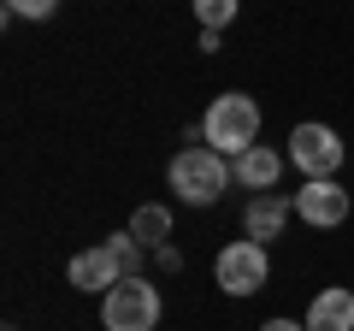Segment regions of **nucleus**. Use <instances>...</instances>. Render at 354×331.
<instances>
[{
    "mask_svg": "<svg viewBox=\"0 0 354 331\" xmlns=\"http://www.w3.org/2000/svg\"><path fill=\"white\" fill-rule=\"evenodd\" d=\"M165 178H171V190H177L183 207H213V202H225V190L236 184V166L218 148H207V142H189V148L171 154Z\"/></svg>",
    "mask_w": 354,
    "mask_h": 331,
    "instance_id": "nucleus-1",
    "label": "nucleus"
},
{
    "mask_svg": "<svg viewBox=\"0 0 354 331\" xmlns=\"http://www.w3.org/2000/svg\"><path fill=\"white\" fill-rule=\"evenodd\" d=\"M201 142L207 148H218L225 160H236V154H248L254 142H260V107H254V95H218L213 107H207L201 118Z\"/></svg>",
    "mask_w": 354,
    "mask_h": 331,
    "instance_id": "nucleus-2",
    "label": "nucleus"
},
{
    "mask_svg": "<svg viewBox=\"0 0 354 331\" xmlns=\"http://www.w3.org/2000/svg\"><path fill=\"white\" fill-rule=\"evenodd\" d=\"M101 325L106 331H153L160 325V290L148 278H124L101 296Z\"/></svg>",
    "mask_w": 354,
    "mask_h": 331,
    "instance_id": "nucleus-3",
    "label": "nucleus"
},
{
    "mask_svg": "<svg viewBox=\"0 0 354 331\" xmlns=\"http://www.w3.org/2000/svg\"><path fill=\"white\" fill-rule=\"evenodd\" d=\"M266 272H272V260H266V242H254V237L225 242L218 260H213V278H218L225 296H254L266 284Z\"/></svg>",
    "mask_w": 354,
    "mask_h": 331,
    "instance_id": "nucleus-4",
    "label": "nucleus"
},
{
    "mask_svg": "<svg viewBox=\"0 0 354 331\" xmlns=\"http://www.w3.org/2000/svg\"><path fill=\"white\" fill-rule=\"evenodd\" d=\"M290 160L301 166L307 178H337L342 136H337L330 125H295V130H290Z\"/></svg>",
    "mask_w": 354,
    "mask_h": 331,
    "instance_id": "nucleus-5",
    "label": "nucleus"
},
{
    "mask_svg": "<svg viewBox=\"0 0 354 331\" xmlns=\"http://www.w3.org/2000/svg\"><path fill=\"white\" fill-rule=\"evenodd\" d=\"M295 213L307 219V225L330 231L348 219V190H342L337 178H307V190H295Z\"/></svg>",
    "mask_w": 354,
    "mask_h": 331,
    "instance_id": "nucleus-6",
    "label": "nucleus"
},
{
    "mask_svg": "<svg viewBox=\"0 0 354 331\" xmlns=\"http://www.w3.org/2000/svg\"><path fill=\"white\" fill-rule=\"evenodd\" d=\"M65 278H71L83 296H106L113 284H124V267H118V255H113V249L101 242V249H83V255H71Z\"/></svg>",
    "mask_w": 354,
    "mask_h": 331,
    "instance_id": "nucleus-7",
    "label": "nucleus"
},
{
    "mask_svg": "<svg viewBox=\"0 0 354 331\" xmlns=\"http://www.w3.org/2000/svg\"><path fill=\"white\" fill-rule=\"evenodd\" d=\"M230 166H236V184H242V190L272 195V190H278V172H283V154L272 148V142H254V148H248V154H236Z\"/></svg>",
    "mask_w": 354,
    "mask_h": 331,
    "instance_id": "nucleus-8",
    "label": "nucleus"
},
{
    "mask_svg": "<svg viewBox=\"0 0 354 331\" xmlns=\"http://www.w3.org/2000/svg\"><path fill=\"white\" fill-rule=\"evenodd\" d=\"M307 331H354V290H319L307 302Z\"/></svg>",
    "mask_w": 354,
    "mask_h": 331,
    "instance_id": "nucleus-9",
    "label": "nucleus"
},
{
    "mask_svg": "<svg viewBox=\"0 0 354 331\" xmlns=\"http://www.w3.org/2000/svg\"><path fill=\"white\" fill-rule=\"evenodd\" d=\"M295 213V202H283V195H254L248 213H242V231H248L254 242H272L283 231V219Z\"/></svg>",
    "mask_w": 354,
    "mask_h": 331,
    "instance_id": "nucleus-10",
    "label": "nucleus"
},
{
    "mask_svg": "<svg viewBox=\"0 0 354 331\" xmlns=\"http://www.w3.org/2000/svg\"><path fill=\"white\" fill-rule=\"evenodd\" d=\"M130 237H136L142 249H160V242L171 237V213H165L160 202H148V207H136V213H130Z\"/></svg>",
    "mask_w": 354,
    "mask_h": 331,
    "instance_id": "nucleus-11",
    "label": "nucleus"
},
{
    "mask_svg": "<svg viewBox=\"0 0 354 331\" xmlns=\"http://www.w3.org/2000/svg\"><path fill=\"white\" fill-rule=\"evenodd\" d=\"M106 249L118 255V267H124V278H142V242L130 237V231H113V237H106Z\"/></svg>",
    "mask_w": 354,
    "mask_h": 331,
    "instance_id": "nucleus-12",
    "label": "nucleus"
},
{
    "mask_svg": "<svg viewBox=\"0 0 354 331\" xmlns=\"http://www.w3.org/2000/svg\"><path fill=\"white\" fill-rule=\"evenodd\" d=\"M242 0H195V18H201V30H225L230 18H236Z\"/></svg>",
    "mask_w": 354,
    "mask_h": 331,
    "instance_id": "nucleus-13",
    "label": "nucleus"
},
{
    "mask_svg": "<svg viewBox=\"0 0 354 331\" xmlns=\"http://www.w3.org/2000/svg\"><path fill=\"white\" fill-rule=\"evenodd\" d=\"M59 0H6V18H53Z\"/></svg>",
    "mask_w": 354,
    "mask_h": 331,
    "instance_id": "nucleus-14",
    "label": "nucleus"
},
{
    "mask_svg": "<svg viewBox=\"0 0 354 331\" xmlns=\"http://www.w3.org/2000/svg\"><path fill=\"white\" fill-rule=\"evenodd\" d=\"M153 260H160V267H183V255H177L171 242H160V249H153Z\"/></svg>",
    "mask_w": 354,
    "mask_h": 331,
    "instance_id": "nucleus-15",
    "label": "nucleus"
},
{
    "mask_svg": "<svg viewBox=\"0 0 354 331\" xmlns=\"http://www.w3.org/2000/svg\"><path fill=\"white\" fill-rule=\"evenodd\" d=\"M260 331H307V319H266Z\"/></svg>",
    "mask_w": 354,
    "mask_h": 331,
    "instance_id": "nucleus-16",
    "label": "nucleus"
}]
</instances>
